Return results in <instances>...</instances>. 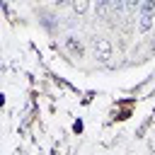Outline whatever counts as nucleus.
Instances as JSON below:
<instances>
[{
	"mask_svg": "<svg viewBox=\"0 0 155 155\" xmlns=\"http://www.w3.org/2000/svg\"><path fill=\"white\" fill-rule=\"evenodd\" d=\"M94 53H97L99 61H107L111 56V44L107 39H94Z\"/></svg>",
	"mask_w": 155,
	"mask_h": 155,
	"instance_id": "f257e3e1",
	"label": "nucleus"
},
{
	"mask_svg": "<svg viewBox=\"0 0 155 155\" xmlns=\"http://www.w3.org/2000/svg\"><path fill=\"white\" fill-rule=\"evenodd\" d=\"M111 10V0H97V5H94V12L99 15V17H107V12Z\"/></svg>",
	"mask_w": 155,
	"mask_h": 155,
	"instance_id": "f03ea898",
	"label": "nucleus"
},
{
	"mask_svg": "<svg viewBox=\"0 0 155 155\" xmlns=\"http://www.w3.org/2000/svg\"><path fill=\"white\" fill-rule=\"evenodd\" d=\"M65 46H68V51H70V53H78V56H82V44H80V41H75V36H68Z\"/></svg>",
	"mask_w": 155,
	"mask_h": 155,
	"instance_id": "7ed1b4c3",
	"label": "nucleus"
},
{
	"mask_svg": "<svg viewBox=\"0 0 155 155\" xmlns=\"http://www.w3.org/2000/svg\"><path fill=\"white\" fill-rule=\"evenodd\" d=\"M138 29H140V31H150V29H153V15H140Z\"/></svg>",
	"mask_w": 155,
	"mask_h": 155,
	"instance_id": "20e7f679",
	"label": "nucleus"
},
{
	"mask_svg": "<svg viewBox=\"0 0 155 155\" xmlns=\"http://www.w3.org/2000/svg\"><path fill=\"white\" fill-rule=\"evenodd\" d=\"M73 10H75L78 15H85V12L90 10V0H73Z\"/></svg>",
	"mask_w": 155,
	"mask_h": 155,
	"instance_id": "39448f33",
	"label": "nucleus"
},
{
	"mask_svg": "<svg viewBox=\"0 0 155 155\" xmlns=\"http://www.w3.org/2000/svg\"><path fill=\"white\" fill-rule=\"evenodd\" d=\"M140 12H143V15H153V12H155V0H143Z\"/></svg>",
	"mask_w": 155,
	"mask_h": 155,
	"instance_id": "423d86ee",
	"label": "nucleus"
},
{
	"mask_svg": "<svg viewBox=\"0 0 155 155\" xmlns=\"http://www.w3.org/2000/svg\"><path fill=\"white\" fill-rule=\"evenodd\" d=\"M140 5H143V0H126V10H128V12H133V10H138Z\"/></svg>",
	"mask_w": 155,
	"mask_h": 155,
	"instance_id": "0eeeda50",
	"label": "nucleus"
},
{
	"mask_svg": "<svg viewBox=\"0 0 155 155\" xmlns=\"http://www.w3.org/2000/svg\"><path fill=\"white\" fill-rule=\"evenodd\" d=\"M65 2H68V0H53V5H56V7H63Z\"/></svg>",
	"mask_w": 155,
	"mask_h": 155,
	"instance_id": "6e6552de",
	"label": "nucleus"
}]
</instances>
